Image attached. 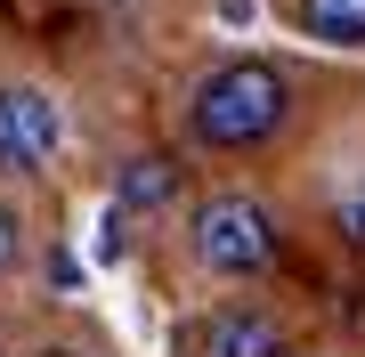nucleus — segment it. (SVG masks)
<instances>
[{
  "label": "nucleus",
  "instance_id": "nucleus-9",
  "mask_svg": "<svg viewBox=\"0 0 365 357\" xmlns=\"http://www.w3.org/2000/svg\"><path fill=\"white\" fill-rule=\"evenodd\" d=\"M49 357H73V349H49Z\"/></svg>",
  "mask_w": 365,
  "mask_h": 357
},
{
  "label": "nucleus",
  "instance_id": "nucleus-2",
  "mask_svg": "<svg viewBox=\"0 0 365 357\" xmlns=\"http://www.w3.org/2000/svg\"><path fill=\"white\" fill-rule=\"evenodd\" d=\"M195 260L211 268V276H268L276 268V219H268V203L260 195H244V187H220V195H203L195 203Z\"/></svg>",
  "mask_w": 365,
  "mask_h": 357
},
{
  "label": "nucleus",
  "instance_id": "nucleus-8",
  "mask_svg": "<svg viewBox=\"0 0 365 357\" xmlns=\"http://www.w3.org/2000/svg\"><path fill=\"white\" fill-rule=\"evenodd\" d=\"M0 268H16V212L0 203Z\"/></svg>",
  "mask_w": 365,
  "mask_h": 357
},
{
  "label": "nucleus",
  "instance_id": "nucleus-4",
  "mask_svg": "<svg viewBox=\"0 0 365 357\" xmlns=\"http://www.w3.org/2000/svg\"><path fill=\"white\" fill-rule=\"evenodd\" d=\"M179 357H284V325L260 301H227L179 333Z\"/></svg>",
  "mask_w": 365,
  "mask_h": 357
},
{
  "label": "nucleus",
  "instance_id": "nucleus-5",
  "mask_svg": "<svg viewBox=\"0 0 365 357\" xmlns=\"http://www.w3.org/2000/svg\"><path fill=\"white\" fill-rule=\"evenodd\" d=\"M300 33L333 41V49H357L365 41V0H300Z\"/></svg>",
  "mask_w": 365,
  "mask_h": 357
},
{
  "label": "nucleus",
  "instance_id": "nucleus-7",
  "mask_svg": "<svg viewBox=\"0 0 365 357\" xmlns=\"http://www.w3.org/2000/svg\"><path fill=\"white\" fill-rule=\"evenodd\" d=\"M341 236H349V244L365 252V179L349 187V203H341Z\"/></svg>",
  "mask_w": 365,
  "mask_h": 357
},
{
  "label": "nucleus",
  "instance_id": "nucleus-1",
  "mask_svg": "<svg viewBox=\"0 0 365 357\" xmlns=\"http://www.w3.org/2000/svg\"><path fill=\"white\" fill-rule=\"evenodd\" d=\"M284 114H292V81L276 66H260V57H235V66L195 81L187 130H195L211 155H252V146H268L284 130Z\"/></svg>",
  "mask_w": 365,
  "mask_h": 357
},
{
  "label": "nucleus",
  "instance_id": "nucleus-6",
  "mask_svg": "<svg viewBox=\"0 0 365 357\" xmlns=\"http://www.w3.org/2000/svg\"><path fill=\"white\" fill-rule=\"evenodd\" d=\"M170 195V162L163 155H138L130 171H122V203H163Z\"/></svg>",
  "mask_w": 365,
  "mask_h": 357
},
{
  "label": "nucleus",
  "instance_id": "nucleus-3",
  "mask_svg": "<svg viewBox=\"0 0 365 357\" xmlns=\"http://www.w3.org/2000/svg\"><path fill=\"white\" fill-rule=\"evenodd\" d=\"M66 146V106L33 81H0V171H49Z\"/></svg>",
  "mask_w": 365,
  "mask_h": 357
}]
</instances>
